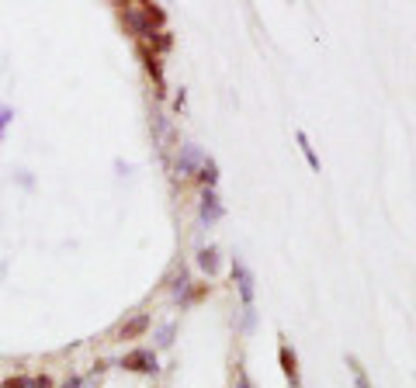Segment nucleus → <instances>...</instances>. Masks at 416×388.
<instances>
[{
    "instance_id": "4",
    "label": "nucleus",
    "mask_w": 416,
    "mask_h": 388,
    "mask_svg": "<svg viewBox=\"0 0 416 388\" xmlns=\"http://www.w3.org/2000/svg\"><path fill=\"white\" fill-rule=\"evenodd\" d=\"M150 330V319L146 315H135V319H129L122 330H118V340H132V337H139V333H146Z\"/></svg>"
},
{
    "instance_id": "12",
    "label": "nucleus",
    "mask_w": 416,
    "mask_h": 388,
    "mask_svg": "<svg viewBox=\"0 0 416 388\" xmlns=\"http://www.w3.org/2000/svg\"><path fill=\"white\" fill-rule=\"evenodd\" d=\"M80 385V382H70V385H66V388H77Z\"/></svg>"
},
{
    "instance_id": "5",
    "label": "nucleus",
    "mask_w": 416,
    "mask_h": 388,
    "mask_svg": "<svg viewBox=\"0 0 416 388\" xmlns=\"http://www.w3.org/2000/svg\"><path fill=\"white\" fill-rule=\"evenodd\" d=\"M202 215H205V222H219V219H222V205H219V194H215V191H205Z\"/></svg>"
},
{
    "instance_id": "8",
    "label": "nucleus",
    "mask_w": 416,
    "mask_h": 388,
    "mask_svg": "<svg viewBox=\"0 0 416 388\" xmlns=\"http://www.w3.org/2000/svg\"><path fill=\"white\" fill-rule=\"evenodd\" d=\"M202 181H205L208 187L219 181V170H215V163H212V159H205V163H202Z\"/></svg>"
},
{
    "instance_id": "10",
    "label": "nucleus",
    "mask_w": 416,
    "mask_h": 388,
    "mask_svg": "<svg viewBox=\"0 0 416 388\" xmlns=\"http://www.w3.org/2000/svg\"><path fill=\"white\" fill-rule=\"evenodd\" d=\"M281 361H285V371L291 374V378H295V354H291L288 347H281Z\"/></svg>"
},
{
    "instance_id": "1",
    "label": "nucleus",
    "mask_w": 416,
    "mask_h": 388,
    "mask_svg": "<svg viewBox=\"0 0 416 388\" xmlns=\"http://www.w3.org/2000/svg\"><path fill=\"white\" fill-rule=\"evenodd\" d=\"M125 367L129 371H142V374H150V371H156V354L153 350H132V354H125Z\"/></svg>"
},
{
    "instance_id": "9",
    "label": "nucleus",
    "mask_w": 416,
    "mask_h": 388,
    "mask_svg": "<svg viewBox=\"0 0 416 388\" xmlns=\"http://www.w3.org/2000/svg\"><path fill=\"white\" fill-rule=\"evenodd\" d=\"M198 263H202L205 271H215V267H219V257H215V250H202V257H198Z\"/></svg>"
},
{
    "instance_id": "6",
    "label": "nucleus",
    "mask_w": 416,
    "mask_h": 388,
    "mask_svg": "<svg viewBox=\"0 0 416 388\" xmlns=\"http://www.w3.org/2000/svg\"><path fill=\"white\" fill-rule=\"evenodd\" d=\"M295 139H298V150H302V153H306V159H309V167H312V170H319V156L312 153V142H309V135H306V132H298Z\"/></svg>"
},
{
    "instance_id": "3",
    "label": "nucleus",
    "mask_w": 416,
    "mask_h": 388,
    "mask_svg": "<svg viewBox=\"0 0 416 388\" xmlns=\"http://www.w3.org/2000/svg\"><path fill=\"white\" fill-rule=\"evenodd\" d=\"M202 163H205V156H202V150H198V146H184L181 159H177L181 174H194V167L202 170Z\"/></svg>"
},
{
    "instance_id": "7",
    "label": "nucleus",
    "mask_w": 416,
    "mask_h": 388,
    "mask_svg": "<svg viewBox=\"0 0 416 388\" xmlns=\"http://www.w3.org/2000/svg\"><path fill=\"white\" fill-rule=\"evenodd\" d=\"M347 367H350V374H354L358 388H371V385H368V374H364V367L358 364V357H347Z\"/></svg>"
},
{
    "instance_id": "2",
    "label": "nucleus",
    "mask_w": 416,
    "mask_h": 388,
    "mask_svg": "<svg viewBox=\"0 0 416 388\" xmlns=\"http://www.w3.org/2000/svg\"><path fill=\"white\" fill-rule=\"evenodd\" d=\"M236 288H239V295H243V305L250 309V305H254V278H250V271H246L243 263H236Z\"/></svg>"
},
{
    "instance_id": "11",
    "label": "nucleus",
    "mask_w": 416,
    "mask_h": 388,
    "mask_svg": "<svg viewBox=\"0 0 416 388\" xmlns=\"http://www.w3.org/2000/svg\"><path fill=\"white\" fill-rule=\"evenodd\" d=\"M0 388H31V378H7Z\"/></svg>"
}]
</instances>
